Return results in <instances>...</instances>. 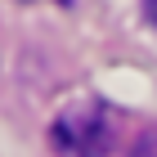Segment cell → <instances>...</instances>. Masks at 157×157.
Here are the masks:
<instances>
[{
	"label": "cell",
	"instance_id": "2",
	"mask_svg": "<svg viewBox=\"0 0 157 157\" xmlns=\"http://www.w3.org/2000/svg\"><path fill=\"white\" fill-rule=\"evenodd\" d=\"M130 157H157V130H144L139 139H135Z\"/></svg>",
	"mask_w": 157,
	"mask_h": 157
},
{
	"label": "cell",
	"instance_id": "3",
	"mask_svg": "<svg viewBox=\"0 0 157 157\" xmlns=\"http://www.w3.org/2000/svg\"><path fill=\"white\" fill-rule=\"evenodd\" d=\"M144 9H148V18L157 23V0H144Z\"/></svg>",
	"mask_w": 157,
	"mask_h": 157
},
{
	"label": "cell",
	"instance_id": "1",
	"mask_svg": "<svg viewBox=\"0 0 157 157\" xmlns=\"http://www.w3.org/2000/svg\"><path fill=\"white\" fill-rule=\"evenodd\" d=\"M49 139L67 157H103L112 144V117L103 103H72L54 117Z\"/></svg>",
	"mask_w": 157,
	"mask_h": 157
}]
</instances>
